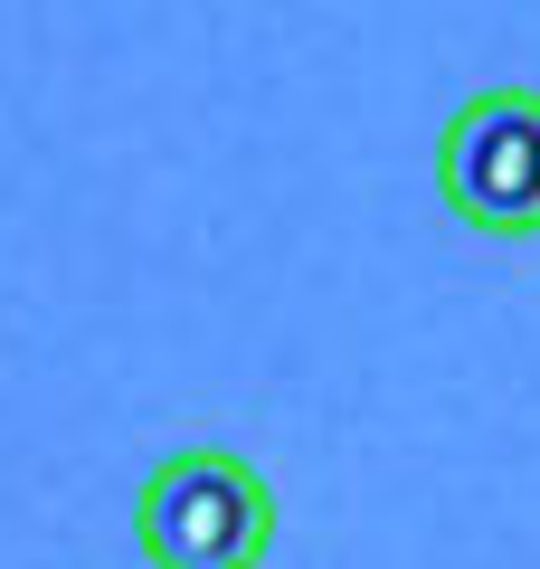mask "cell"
Segmentation results:
<instances>
[{
	"mask_svg": "<svg viewBox=\"0 0 540 569\" xmlns=\"http://www.w3.org/2000/svg\"><path fill=\"white\" fill-rule=\"evenodd\" d=\"M133 541L161 569H238L276 550V493L238 447H180L142 475Z\"/></svg>",
	"mask_w": 540,
	"mask_h": 569,
	"instance_id": "6da1fadb",
	"label": "cell"
},
{
	"mask_svg": "<svg viewBox=\"0 0 540 569\" xmlns=\"http://www.w3.org/2000/svg\"><path fill=\"white\" fill-rule=\"evenodd\" d=\"M437 200L474 238H540V86H474L437 133Z\"/></svg>",
	"mask_w": 540,
	"mask_h": 569,
	"instance_id": "7a4b0ae2",
	"label": "cell"
}]
</instances>
